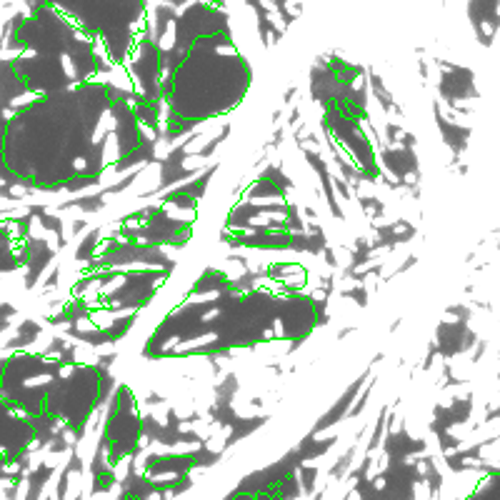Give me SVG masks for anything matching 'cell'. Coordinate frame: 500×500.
Wrapping results in <instances>:
<instances>
[{
    "label": "cell",
    "mask_w": 500,
    "mask_h": 500,
    "mask_svg": "<svg viewBox=\"0 0 500 500\" xmlns=\"http://www.w3.org/2000/svg\"><path fill=\"white\" fill-rule=\"evenodd\" d=\"M145 120L128 90L90 80L15 108L0 133V158L18 183L38 190L83 185L140 148Z\"/></svg>",
    "instance_id": "obj_1"
},
{
    "label": "cell",
    "mask_w": 500,
    "mask_h": 500,
    "mask_svg": "<svg viewBox=\"0 0 500 500\" xmlns=\"http://www.w3.org/2000/svg\"><path fill=\"white\" fill-rule=\"evenodd\" d=\"M35 418L0 395V463L23 453L35 438Z\"/></svg>",
    "instance_id": "obj_5"
},
{
    "label": "cell",
    "mask_w": 500,
    "mask_h": 500,
    "mask_svg": "<svg viewBox=\"0 0 500 500\" xmlns=\"http://www.w3.org/2000/svg\"><path fill=\"white\" fill-rule=\"evenodd\" d=\"M138 435H140V418H138L133 393L128 388H120L115 393L113 410H110L108 425H105V440L110 448V458L118 460L128 453H133Z\"/></svg>",
    "instance_id": "obj_4"
},
{
    "label": "cell",
    "mask_w": 500,
    "mask_h": 500,
    "mask_svg": "<svg viewBox=\"0 0 500 500\" xmlns=\"http://www.w3.org/2000/svg\"><path fill=\"white\" fill-rule=\"evenodd\" d=\"M250 85V65L225 30L203 35L165 83L168 128L185 130L240 105Z\"/></svg>",
    "instance_id": "obj_2"
},
{
    "label": "cell",
    "mask_w": 500,
    "mask_h": 500,
    "mask_svg": "<svg viewBox=\"0 0 500 500\" xmlns=\"http://www.w3.org/2000/svg\"><path fill=\"white\" fill-rule=\"evenodd\" d=\"M105 378L95 365L63 363L40 353H23L5 363L0 395L30 418H48L80 430L103 400Z\"/></svg>",
    "instance_id": "obj_3"
}]
</instances>
